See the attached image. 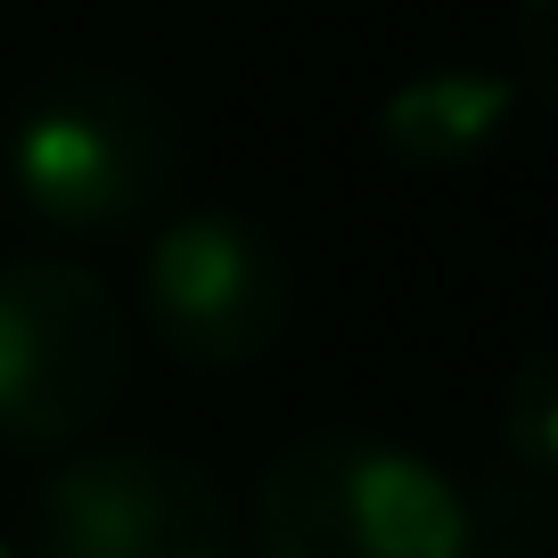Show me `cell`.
I'll return each mask as SVG.
<instances>
[{"mask_svg":"<svg viewBox=\"0 0 558 558\" xmlns=\"http://www.w3.org/2000/svg\"><path fill=\"white\" fill-rule=\"evenodd\" d=\"M181 181V116L116 66H50L0 123V190L25 222L99 239L132 230Z\"/></svg>","mask_w":558,"mask_h":558,"instance_id":"obj_1","label":"cell"},{"mask_svg":"<svg viewBox=\"0 0 558 558\" xmlns=\"http://www.w3.org/2000/svg\"><path fill=\"white\" fill-rule=\"evenodd\" d=\"M255 558H476V509L378 427H304L255 476Z\"/></svg>","mask_w":558,"mask_h":558,"instance_id":"obj_2","label":"cell"},{"mask_svg":"<svg viewBox=\"0 0 558 558\" xmlns=\"http://www.w3.org/2000/svg\"><path fill=\"white\" fill-rule=\"evenodd\" d=\"M132 378V337L107 279L66 255L0 263V452H74Z\"/></svg>","mask_w":558,"mask_h":558,"instance_id":"obj_3","label":"cell"},{"mask_svg":"<svg viewBox=\"0 0 558 558\" xmlns=\"http://www.w3.org/2000/svg\"><path fill=\"white\" fill-rule=\"evenodd\" d=\"M288 313H296V271L255 214H173L140 255V320L197 378L263 362L288 337Z\"/></svg>","mask_w":558,"mask_h":558,"instance_id":"obj_4","label":"cell"},{"mask_svg":"<svg viewBox=\"0 0 558 558\" xmlns=\"http://www.w3.org/2000/svg\"><path fill=\"white\" fill-rule=\"evenodd\" d=\"M34 558H246L239 509L165 444H74L34 493Z\"/></svg>","mask_w":558,"mask_h":558,"instance_id":"obj_5","label":"cell"},{"mask_svg":"<svg viewBox=\"0 0 558 558\" xmlns=\"http://www.w3.org/2000/svg\"><path fill=\"white\" fill-rule=\"evenodd\" d=\"M525 90L501 66H418L378 99L369 132L402 173H469L509 140Z\"/></svg>","mask_w":558,"mask_h":558,"instance_id":"obj_6","label":"cell"},{"mask_svg":"<svg viewBox=\"0 0 558 558\" xmlns=\"http://www.w3.org/2000/svg\"><path fill=\"white\" fill-rule=\"evenodd\" d=\"M501 452L518 460L525 476L558 485V345L525 353L501 386Z\"/></svg>","mask_w":558,"mask_h":558,"instance_id":"obj_7","label":"cell"},{"mask_svg":"<svg viewBox=\"0 0 558 558\" xmlns=\"http://www.w3.org/2000/svg\"><path fill=\"white\" fill-rule=\"evenodd\" d=\"M518 90L558 116V0H518Z\"/></svg>","mask_w":558,"mask_h":558,"instance_id":"obj_8","label":"cell"},{"mask_svg":"<svg viewBox=\"0 0 558 558\" xmlns=\"http://www.w3.org/2000/svg\"><path fill=\"white\" fill-rule=\"evenodd\" d=\"M0 558H25V550H17V542H9V534H0Z\"/></svg>","mask_w":558,"mask_h":558,"instance_id":"obj_9","label":"cell"}]
</instances>
